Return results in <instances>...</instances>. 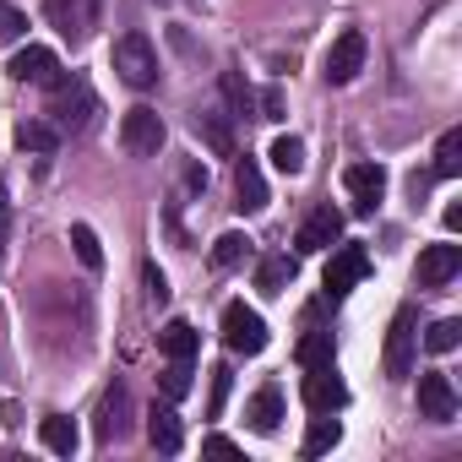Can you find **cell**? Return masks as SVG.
Here are the masks:
<instances>
[{"mask_svg":"<svg viewBox=\"0 0 462 462\" xmlns=\"http://www.w3.org/2000/svg\"><path fill=\"white\" fill-rule=\"evenodd\" d=\"M50 93H55V104H50V115H55V131H60V136H82V131L93 125V115H98V98H93V88H88L82 77H66V71H60V82H55Z\"/></svg>","mask_w":462,"mask_h":462,"instance_id":"cell-1","label":"cell"},{"mask_svg":"<svg viewBox=\"0 0 462 462\" xmlns=\"http://www.w3.org/2000/svg\"><path fill=\"white\" fill-rule=\"evenodd\" d=\"M109 60H115V71H120V82H125V88H136V93H147V88L158 82V50H152L142 33L115 39Z\"/></svg>","mask_w":462,"mask_h":462,"instance_id":"cell-2","label":"cell"},{"mask_svg":"<svg viewBox=\"0 0 462 462\" xmlns=\"http://www.w3.org/2000/svg\"><path fill=\"white\" fill-rule=\"evenodd\" d=\"M44 17L60 28V39L71 44H88L98 17H104V0H44Z\"/></svg>","mask_w":462,"mask_h":462,"instance_id":"cell-3","label":"cell"},{"mask_svg":"<svg viewBox=\"0 0 462 462\" xmlns=\"http://www.w3.org/2000/svg\"><path fill=\"white\" fill-rule=\"evenodd\" d=\"M223 343H228V354H245V359H251V354L267 348V321H262L251 305L235 300V305L223 310Z\"/></svg>","mask_w":462,"mask_h":462,"instance_id":"cell-4","label":"cell"},{"mask_svg":"<svg viewBox=\"0 0 462 462\" xmlns=\"http://www.w3.org/2000/svg\"><path fill=\"white\" fill-rule=\"evenodd\" d=\"M120 147H125L131 158H158V147H163V120H158V109H147V104L125 109V120H120Z\"/></svg>","mask_w":462,"mask_h":462,"instance_id":"cell-5","label":"cell"},{"mask_svg":"<svg viewBox=\"0 0 462 462\" xmlns=\"http://www.w3.org/2000/svg\"><path fill=\"white\" fill-rule=\"evenodd\" d=\"M413 343H419V316L402 305L397 316H392V332H386V375L392 381H408L413 375Z\"/></svg>","mask_w":462,"mask_h":462,"instance_id":"cell-6","label":"cell"},{"mask_svg":"<svg viewBox=\"0 0 462 462\" xmlns=\"http://www.w3.org/2000/svg\"><path fill=\"white\" fill-rule=\"evenodd\" d=\"M348 402V386H343V375H337V365L327 359V365H310L305 370V408L310 413H337Z\"/></svg>","mask_w":462,"mask_h":462,"instance_id":"cell-7","label":"cell"},{"mask_svg":"<svg viewBox=\"0 0 462 462\" xmlns=\"http://www.w3.org/2000/svg\"><path fill=\"white\" fill-rule=\"evenodd\" d=\"M419 413L430 424H451L457 419V392H451V375L446 370H424L419 375Z\"/></svg>","mask_w":462,"mask_h":462,"instance_id":"cell-8","label":"cell"},{"mask_svg":"<svg viewBox=\"0 0 462 462\" xmlns=\"http://www.w3.org/2000/svg\"><path fill=\"white\" fill-rule=\"evenodd\" d=\"M6 71H12V82H33V88H55V82H60V60H55V50H44V44L17 50Z\"/></svg>","mask_w":462,"mask_h":462,"instance_id":"cell-9","label":"cell"},{"mask_svg":"<svg viewBox=\"0 0 462 462\" xmlns=\"http://www.w3.org/2000/svg\"><path fill=\"white\" fill-rule=\"evenodd\" d=\"M365 71V33H337V44L327 50V82L332 88H343V82H354Z\"/></svg>","mask_w":462,"mask_h":462,"instance_id":"cell-10","label":"cell"},{"mask_svg":"<svg viewBox=\"0 0 462 462\" xmlns=\"http://www.w3.org/2000/svg\"><path fill=\"white\" fill-rule=\"evenodd\" d=\"M125 435H131V392H125V381H115L104 392V402H98V440L115 446Z\"/></svg>","mask_w":462,"mask_h":462,"instance_id":"cell-11","label":"cell"},{"mask_svg":"<svg viewBox=\"0 0 462 462\" xmlns=\"http://www.w3.org/2000/svg\"><path fill=\"white\" fill-rule=\"evenodd\" d=\"M343 185H348V196H354V212H375L381 207V196H386V169L381 163H354L348 174H343Z\"/></svg>","mask_w":462,"mask_h":462,"instance_id":"cell-12","label":"cell"},{"mask_svg":"<svg viewBox=\"0 0 462 462\" xmlns=\"http://www.w3.org/2000/svg\"><path fill=\"white\" fill-rule=\"evenodd\" d=\"M457 273H462V245H451V240L424 245V256H419V283L424 289H446Z\"/></svg>","mask_w":462,"mask_h":462,"instance_id":"cell-13","label":"cell"},{"mask_svg":"<svg viewBox=\"0 0 462 462\" xmlns=\"http://www.w3.org/2000/svg\"><path fill=\"white\" fill-rule=\"evenodd\" d=\"M365 273H370V256H365L359 245H343V251L327 262V294H332V300H337V294H348Z\"/></svg>","mask_w":462,"mask_h":462,"instance_id":"cell-14","label":"cell"},{"mask_svg":"<svg viewBox=\"0 0 462 462\" xmlns=\"http://www.w3.org/2000/svg\"><path fill=\"white\" fill-rule=\"evenodd\" d=\"M337 235H343V212H332V207H316V212L305 217V228H300V251H305V256H316V251L337 245Z\"/></svg>","mask_w":462,"mask_h":462,"instance_id":"cell-15","label":"cell"},{"mask_svg":"<svg viewBox=\"0 0 462 462\" xmlns=\"http://www.w3.org/2000/svg\"><path fill=\"white\" fill-rule=\"evenodd\" d=\"M235 207L240 212H262L267 207V180H262L256 158H240L235 163Z\"/></svg>","mask_w":462,"mask_h":462,"instance_id":"cell-16","label":"cell"},{"mask_svg":"<svg viewBox=\"0 0 462 462\" xmlns=\"http://www.w3.org/2000/svg\"><path fill=\"white\" fill-rule=\"evenodd\" d=\"M196 136L217 152V158H235V125H228V115H217V109H196Z\"/></svg>","mask_w":462,"mask_h":462,"instance_id":"cell-17","label":"cell"},{"mask_svg":"<svg viewBox=\"0 0 462 462\" xmlns=\"http://www.w3.org/2000/svg\"><path fill=\"white\" fill-rule=\"evenodd\" d=\"M147 440H152L163 457H174V451L185 446V435H180V413H174L169 402H152V413H147Z\"/></svg>","mask_w":462,"mask_h":462,"instance_id":"cell-18","label":"cell"},{"mask_svg":"<svg viewBox=\"0 0 462 462\" xmlns=\"http://www.w3.org/2000/svg\"><path fill=\"white\" fill-rule=\"evenodd\" d=\"M278 419H283V392H278V386H262V392L251 397V430L273 435V430H278Z\"/></svg>","mask_w":462,"mask_h":462,"instance_id":"cell-19","label":"cell"},{"mask_svg":"<svg viewBox=\"0 0 462 462\" xmlns=\"http://www.w3.org/2000/svg\"><path fill=\"white\" fill-rule=\"evenodd\" d=\"M251 245H256L251 235H240V228H228V235H217V245H212V262H217V267H245V262L256 256Z\"/></svg>","mask_w":462,"mask_h":462,"instance_id":"cell-20","label":"cell"},{"mask_svg":"<svg viewBox=\"0 0 462 462\" xmlns=\"http://www.w3.org/2000/svg\"><path fill=\"white\" fill-rule=\"evenodd\" d=\"M17 147H23V152H44V158H50V152L60 147V131H55L50 120H23V125H17Z\"/></svg>","mask_w":462,"mask_h":462,"instance_id":"cell-21","label":"cell"},{"mask_svg":"<svg viewBox=\"0 0 462 462\" xmlns=\"http://www.w3.org/2000/svg\"><path fill=\"white\" fill-rule=\"evenodd\" d=\"M158 348H163L169 359H196V327L174 316V321H169V327L158 332Z\"/></svg>","mask_w":462,"mask_h":462,"instance_id":"cell-22","label":"cell"},{"mask_svg":"<svg viewBox=\"0 0 462 462\" xmlns=\"http://www.w3.org/2000/svg\"><path fill=\"white\" fill-rule=\"evenodd\" d=\"M337 440H343V424H337L332 413H316V424L305 430V440H300V451H305V457H321V451H332Z\"/></svg>","mask_w":462,"mask_h":462,"instance_id":"cell-23","label":"cell"},{"mask_svg":"<svg viewBox=\"0 0 462 462\" xmlns=\"http://www.w3.org/2000/svg\"><path fill=\"white\" fill-rule=\"evenodd\" d=\"M294 283V262L289 256H262V267H256V289L262 294H283Z\"/></svg>","mask_w":462,"mask_h":462,"instance_id":"cell-24","label":"cell"},{"mask_svg":"<svg viewBox=\"0 0 462 462\" xmlns=\"http://www.w3.org/2000/svg\"><path fill=\"white\" fill-rule=\"evenodd\" d=\"M39 435H44V446H50L55 457H71V451H77V424H71L66 413H50V419L39 424Z\"/></svg>","mask_w":462,"mask_h":462,"instance_id":"cell-25","label":"cell"},{"mask_svg":"<svg viewBox=\"0 0 462 462\" xmlns=\"http://www.w3.org/2000/svg\"><path fill=\"white\" fill-rule=\"evenodd\" d=\"M267 158H273L278 174H300V169H305V142H300V136H278Z\"/></svg>","mask_w":462,"mask_h":462,"instance_id":"cell-26","label":"cell"},{"mask_svg":"<svg viewBox=\"0 0 462 462\" xmlns=\"http://www.w3.org/2000/svg\"><path fill=\"white\" fill-rule=\"evenodd\" d=\"M435 174L440 180H457L462 174V131H446L440 147H435Z\"/></svg>","mask_w":462,"mask_h":462,"instance_id":"cell-27","label":"cell"},{"mask_svg":"<svg viewBox=\"0 0 462 462\" xmlns=\"http://www.w3.org/2000/svg\"><path fill=\"white\" fill-rule=\"evenodd\" d=\"M71 245H77V262H82L88 273L104 267V245H98V235H93L88 223H71Z\"/></svg>","mask_w":462,"mask_h":462,"instance_id":"cell-28","label":"cell"},{"mask_svg":"<svg viewBox=\"0 0 462 462\" xmlns=\"http://www.w3.org/2000/svg\"><path fill=\"white\" fill-rule=\"evenodd\" d=\"M223 98H228V109H235V120H245V115L256 109V93L245 88L240 71H223Z\"/></svg>","mask_w":462,"mask_h":462,"instance_id":"cell-29","label":"cell"},{"mask_svg":"<svg viewBox=\"0 0 462 462\" xmlns=\"http://www.w3.org/2000/svg\"><path fill=\"white\" fill-rule=\"evenodd\" d=\"M457 343H462V321H457V316H446V321H435V327L424 332V348H430V354H451Z\"/></svg>","mask_w":462,"mask_h":462,"instance_id":"cell-30","label":"cell"},{"mask_svg":"<svg viewBox=\"0 0 462 462\" xmlns=\"http://www.w3.org/2000/svg\"><path fill=\"white\" fill-rule=\"evenodd\" d=\"M332 359V332H305L300 337V365L310 370V365H327Z\"/></svg>","mask_w":462,"mask_h":462,"instance_id":"cell-31","label":"cell"},{"mask_svg":"<svg viewBox=\"0 0 462 462\" xmlns=\"http://www.w3.org/2000/svg\"><path fill=\"white\" fill-rule=\"evenodd\" d=\"M185 392H190V359H169V365H163V397L180 402Z\"/></svg>","mask_w":462,"mask_h":462,"instance_id":"cell-32","label":"cell"},{"mask_svg":"<svg viewBox=\"0 0 462 462\" xmlns=\"http://www.w3.org/2000/svg\"><path fill=\"white\" fill-rule=\"evenodd\" d=\"M28 33V17L12 6V0H0V39H23Z\"/></svg>","mask_w":462,"mask_h":462,"instance_id":"cell-33","label":"cell"},{"mask_svg":"<svg viewBox=\"0 0 462 462\" xmlns=\"http://www.w3.org/2000/svg\"><path fill=\"white\" fill-rule=\"evenodd\" d=\"M228 386H235V375H228V365H217V370H212V402H207V413H212V419L223 413V402H228Z\"/></svg>","mask_w":462,"mask_h":462,"instance_id":"cell-34","label":"cell"},{"mask_svg":"<svg viewBox=\"0 0 462 462\" xmlns=\"http://www.w3.org/2000/svg\"><path fill=\"white\" fill-rule=\"evenodd\" d=\"M142 283H147V300H152V305H163V300H169V283H163V273H158V267H142Z\"/></svg>","mask_w":462,"mask_h":462,"instance_id":"cell-35","label":"cell"},{"mask_svg":"<svg viewBox=\"0 0 462 462\" xmlns=\"http://www.w3.org/2000/svg\"><path fill=\"white\" fill-rule=\"evenodd\" d=\"M201 451H207V457H240V446L228 440V435H207V440H201Z\"/></svg>","mask_w":462,"mask_h":462,"instance_id":"cell-36","label":"cell"},{"mask_svg":"<svg viewBox=\"0 0 462 462\" xmlns=\"http://www.w3.org/2000/svg\"><path fill=\"white\" fill-rule=\"evenodd\" d=\"M262 115L278 120V115H283V98H278V93H262Z\"/></svg>","mask_w":462,"mask_h":462,"instance_id":"cell-37","label":"cell"},{"mask_svg":"<svg viewBox=\"0 0 462 462\" xmlns=\"http://www.w3.org/2000/svg\"><path fill=\"white\" fill-rule=\"evenodd\" d=\"M0 212H6V185H0Z\"/></svg>","mask_w":462,"mask_h":462,"instance_id":"cell-38","label":"cell"}]
</instances>
